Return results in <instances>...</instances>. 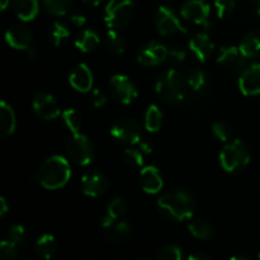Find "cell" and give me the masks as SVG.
I'll return each mask as SVG.
<instances>
[{
    "label": "cell",
    "mask_w": 260,
    "mask_h": 260,
    "mask_svg": "<svg viewBox=\"0 0 260 260\" xmlns=\"http://www.w3.org/2000/svg\"><path fill=\"white\" fill-rule=\"evenodd\" d=\"M157 207L168 217L182 222L194 215L196 201L190 192L185 189H172L157 200Z\"/></svg>",
    "instance_id": "cell-1"
},
{
    "label": "cell",
    "mask_w": 260,
    "mask_h": 260,
    "mask_svg": "<svg viewBox=\"0 0 260 260\" xmlns=\"http://www.w3.org/2000/svg\"><path fill=\"white\" fill-rule=\"evenodd\" d=\"M70 177L71 168L68 160L61 155H53L41 165L37 179L46 189L56 190L65 187Z\"/></svg>",
    "instance_id": "cell-2"
},
{
    "label": "cell",
    "mask_w": 260,
    "mask_h": 260,
    "mask_svg": "<svg viewBox=\"0 0 260 260\" xmlns=\"http://www.w3.org/2000/svg\"><path fill=\"white\" fill-rule=\"evenodd\" d=\"M187 80L178 70H168L159 76L155 84L157 95L168 104H179L187 94Z\"/></svg>",
    "instance_id": "cell-3"
},
{
    "label": "cell",
    "mask_w": 260,
    "mask_h": 260,
    "mask_svg": "<svg viewBox=\"0 0 260 260\" xmlns=\"http://www.w3.org/2000/svg\"><path fill=\"white\" fill-rule=\"evenodd\" d=\"M250 162V151L240 140H234L223 146L220 152V164L225 172L235 173Z\"/></svg>",
    "instance_id": "cell-4"
},
{
    "label": "cell",
    "mask_w": 260,
    "mask_h": 260,
    "mask_svg": "<svg viewBox=\"0 0 260 260\" xmlns=\"http://www.w3.org/2000/svg\"><path fill=\"white\" fill-rule=\"evenodd\" d=\"M66 151L69 157L78 165L90 164L94 160V145L86 135L76 132L69 137L66 142Z\"/></svg>",
    "instance_id": "cell-5"
},
{
    "label": "cell",
    "mask_w": 260,
    "mask_h": 260,
    "mask_svg": "<svg viewBox=\"0 0 260 260\" xmlns=\"http://www.w3.org/2000/svg\"><path fill=\"white\" fill-rule=\"evenodd\" d=\"M134 8V0H109L104 13L106 24L111 29L123 27L131 19Z\"/></svg>",
    "instance_id": "cell-6"
},
{
    "label": "cell",
    "mask_w": 260,
    "mask_h": 260,
    "mask_svg": "<svg viewBox=\"0 0 260 260\" xmlns=\"http://www.w3.org/2000/svg\"><path fill=\"white\" fill-rule=\"evenodd\" d=\"M210 14L211 8L205 0H187L180 8V15L183 19L201 25L206 30L211 29Z\"/></svg>",
    "instance_id": "cell-7"
},
{
    "label": "cell",
    "mask_w": 260,
    "mask_h": 260,
    "mask_svg": "<svg viewBox=\"0 0 260 260\" xmlns=\"http://www.w3.org/2000/svg\"><path fill=\"white\" fill-rule=\"evenodd\" d=\"M155 24H156L157 30L161 36H173L177 35V33L187 35L188 33V29L182 24L174 10L170 9L167 5H161L156 10Z\"/></svg>",
    "instance_id": "cell-8"
},
{
    "label": "cell",
    "mask_w": 260,
    "mask_h": 260,
    "mask_svg": "<svg viewBox=\"0 0 260 260\" xmlns=\"http://www.w3.org/2000/svg\"><path fill=\"white\" fill-rule=\"evenodd\" d=\"M111 135L116 141L127 145H136L141 141V128L134 119L122 118L112 126Z\"/></svg>",
    "instance_id": "cell-9"
},
{
    "label": "cell",
    "mask_w": 260,
    "mask_h": 260,
    "mask_svg": "<svg viewBox=\"0 0 260 260\" xmlns=\"http://www.w3.org/2000/svg\"><path fill=\"white\" fill-rule=\"evenodd\" d=\"M109 84L113 96L122 104H131L139 95L135 83L126 75H113Z\"/></svg>",
    "instance_id": "cell-10"
},
{
    "label": "cell",
    "mask_w": 260,
    "mask_h": 260,
    "mask_svg": "<svg viewBox=\"0 0 260 260\" xmlns=\"http://www.w3.org/2000/svg\"><path fill=\"white\" fill-rule=\"evenodd\" d=\"M32 108L36 116L42 119H46V121L56 119L61 114V109L57 101L53 98V95L48 93L36 94L33 96Z\"/></svg>",
    "instance_id": "cell-11"
},
{
    "label": "cell",
    "mask_w": 260,
    "mask_h": 260,
    "mask_svg": "<svg viewBox=\"0 0 260 260\" xmlns=\"http://www.w3.org/2000/svg\"><path fill=\"white\" fill-rule=\"evenodd\" d=\"M168 51L169 50L162 43L152 41L140 50L139 55H137V61H139L140 65L146 66V68L156 66L167 60Z\"/></svg>",
    "instance_id": "cell-12"
},
{
    "label": "cell",
    "mask_w": 260,
    "mask_h": 260,
    "mask_svg": "<svg viewBox=\"0 0 260 260\" xmlns=\"http://www.w3.org/2000/svg\"><path fill=\"white\" fill-rule=\"evenodd\" d=\"M5 41L14 50H25L32 47V32L25 25L14 24L5 32Z\"/></svg>",
    "instance_id": "cell-13"
},
{
    "label": "cell",
    "mask_w": 260,
    "mask_h": 260,
    "mask_svg": "<svg viewBox=\"0 0 260 260\" xmlns=\"http://www.w3.org/2000/svg\"><path fill=\"white\" fill-rule=\"evenodd\" d=\"M239 88L244 95L260 94V63L249 66L239 78Z\"/></svg>",
    "instance_id": "cell-14"
},
{
    "label": "cell",
    "mask_w": 260,
    "mask_h": 260,
    "mask_svg": "<svg viewBox=\"0 0 260 260\" xmlns=\"http://www.w3.org/2000/svg\"><path fill=\"white\" fill-rule=\"evenodd\" d=\"M107 188H108V179L102 173H89L81 178V189L84 194L88 197H101L106 193Z\"/></svg>",
    "instance_id": "cell-15"
},
{
    "label": "cell",
    "mask_w": 260,
    "mask_h": 260,
    "mask_svg": "<svg viewBox=\"0 0 260 260\" xmlns=\"http://www.w3.org/2000/svg\"><path fill=\"white\" fill-rule=\"evenodd\" d=\"M246 60L248 58L241 52L240 47H236V46H225V47H221L220 53L217 56V63L234 71L241 70L245 66Z\"/></svg>",
    "instance_id": "cell-16"
},
{
    "label": "cell",
    "mask_w": 260,
    "mask_h": 260,
    "mask_svg": "<svg viewBox=\"0 0 260 260\" xmlns=\"http://www.w3.org/2000/svg\"><path fill=\"white\" fill-rule=\"evenodd\" d=\"M69 81L75 90L80 91V93H86L93 88V73L86 63H79L71 71Z\"/></svg>",
    "instance_id": "cell-17"
},
{
    "label": "cell",
    "mask_w": 260,
    "mask_h": 260,
    "mask_svg": "<svg viewBox=\"0 0 260 260\" xmlns=\"http://www.w3.org/2000/svg\"><path fill=\"white\" fill-rule=\"evenodd\" d=\"M189 50L201 62H206L212 56L215 43L207 33H197L189 41Z\"/></svg>",
    "instance_id": "cell-18"
},
{
    "label": "cell",
    "mask_w": 260,
    "mask_h": 260,
    "mask_svg": "<svg viewBox=\"0 0 260 260\" xmlns=\"http://www.w3.org/2000/svg\"><path fill=\"white\" fill-rule=\"evenodd\" d=\"M140 184L144 192L149 194L159 193L164 187V180H162L160 170L156 167H145L140 173Z\"/></svg>",
    "instance_id": "cell-19"
},
{
    "label": "cell",
    "mask_w": 260,
    "mask_h": 260,
    "mask_svg": "<svg viewBox=\"0 0 260 260\" xmlns=\"http://www.w3.org/2000/svg\"><path fill=\"white\" fill-rule=\"evenodd\" d=\"M13 8L20 20L29 22L37 17L40 4L38 0H13Z\"/></svg>",
    "instance_id": "cell-20"
},
{
    "label": "cell",
    "mask_w": 260,
    "mask_h": 260,
    "mask_svg": "<svg viewBox=\"0 0 260 260\" xmlns=\"http://www.w3.org/2000/svg\"><path fill=\"white\" fill-rule=\"evenodd\" d=\"M17 119L12 106L5 101L0 102V132L2 136H9L15 131Z\"/></svg>",
    "instance_id": "cell-21"
},
{
    "label": "cell",
    "mask_w": 260,
    "mask_h": 260,
    "mask_svg": "<svg viewBox=\"0 0 260 260\" xmlns=\"http://www.w3.org/2000/svg\"><path fill=\"white\" fill-rule=\"evenodd\" d=\"M239 47L248 60L260 57V32L254 30V32L248 33L243 38Z\"/></svg>",
    "instance_id": "cell-22"
},
{
    "label": "cell",
    "mask_w": 260,
    "mask_h": 260,
    "mask_svg": "<svg viewBox=\"0 0 260 260\" xmlns=\"http://www.w3.org/2000/svg\"><path fill=\"white\" fill-rule=\"evenodd\" d=\"M101 43L99 35L93 29H84L75 40V46L81 52L89 53L95 50Z\"/></svg>",
    "instance_id": "cell-23"
},
{
    "label": "cell",
    "mask_w": 260,
    "mask_h": 260,
    "mask_svg": "<svg viewBox=\"0 0 260 260\" xmlns=\"http://www.w3.org/2000/svg\"><path fill=\"white\" fill-rule=\"evenodd\" d=\"M56 250V239L52 234H43L36 243V253L42 259H51Z\"/></svg>",
    "instance_id": "cell-24"
},
{
    "label": "cell",
    "mask_w": 260,
    "mask_h": 260,
    "mask_svg": "<svg viewBox=\"0 0 260 260\" xmlns=\"http://www.w3.org/2000/svg\"><path fill=\"white\" fill-rule=\"evenodd\" d=\"M162 124V112L160 111V108L155 104H151L149 108L146 109V113H145V128L149 132H155L159 131L161 128Z\"/></svg>",
    "instance_id": "cell-25"
},
{
    "label": "cell",
    "mask_w": 260,
    "mask_h": 260,
    "mask_svg": "<svg viewBox=\"0 0 260 260\" xmlns=\"http://www.w3.org/2000/svg\"><path fill=\"white\" fill-rule=\"evenodd\" d=\"M188 229H189L190 235L200 239V240H210L215 235V231H213V228L211 226V223L205 220L192 221L189 223V226H188Z\"/></svg>",
    "instance_id": "cell-26"
},
{
    "label": "cell",
    "mask_w": 260,
    "mask_h": 260,
    "mask_svg": "<svg viewBox=\"0 0 260 260\" xmlns=\"http://www.w3.org/2000/svg\"><path fill=\"white\" fill-rule=\"evenodd\" d=\"M132 229L127 222L122 221V222H116L113 226L106 230V235L108 240L113 241V243H118V241L126 240L131 236Z\"/></svg>",
    "instance_id": "cell-27"
},
{
    "label": "cell",
    "mask_w": 260,
    "mask_h": 260,
    "mask_svg": "<svg viewBox=\"0 0 260 260\" xmlns=\"http://www.w3.org/2000/svg\"><path fill=\"white\" fill-rule=\"evenodd\" d=\"M188 86L196 93H203V90L207 86V75L201 69H193L187 75Z\"/></svg>",
    "instance_id": "cell-28"
},
{
    "label": "cell",
    "mask_w": 260,
    "mask_h": 260,
    "mask_svg": "<svg viewBox=\"0 0 260 260\" xmlns=\"http://www.w3.org/2000/svg\"><path fill=\"white\" fill-rule=\"evenodd\" d=\"M73 0H43V7L47 13L55 17H63L69 13Z\"/></svg>",
    "instance_id": "cell-29"
},
{
    "label": "cell",
    "mask_w": 260,
    "mask_h": 260,
    "mask_svg": "<svg viewBox=\"0 0 260 260\" xmlns=\"http://www.w3.org/2000/svg\"><path fill=\"white\" fill-rule=\"evenodd\" d=\"M106 46L112 53L121 55V53H123L124 50H126V41H124V38L122 37L117 30L111 29L107 33Z\"/></svg>",
    "instance_id": "cell-30"
},
{
    "label": "cell",
    "mask_w": 260,
    "mask_h": 260,
    "mask_svg": "<svg viewBox=\"0 0 260 260\" xmlns=\"http://www.w3.org/2000/svg\"><path fill=\"white\" fill-rule=\"evenodd\" d=\"M50 37L52 40L53 45L56 47H58V46H61L63 42H66L69 40V37H70V30L62 23L55 22L52 24V27H51Z\"/></svg>",
    "instance_id": "cell-31"
},
{
    "label": "cell",
    "mask_w": 260,
    "mask_h": 260,
    "mask_svg": "<svg viewBox=\"0 0 260 260\" xmlns=\"http://www.w3.org/2000/svg\"><path fill=\"white\" fill-rule=\"evenodd\" d=\"M62 119L65 122L66 127L70 129L73 134L80 131L81 128V116L79 114V112L76 109L69 108L66 111L62 112Z\"/></svg>",
    "instance_id": "cell-32"
},
{
    "label": "cell",
    "mask_w": 260,
    "mask_h": 260,
    "mask_svg": "<svg viewBox=\"0 0 260 260\" xmlns=\"http://www.w3.org/2000/svg\"><path fill=\"white\" fill-rule=\"evenodd\" d=\"M127 211V202L124 201V198L122 197H116L114 200H112L109 202L108 207H107V213L111 215L113 218H119L126 213Z\"/></svg>",
    "instance_id": "cell-33"
},
{
    "label": "cell",
    "mask_w": 260,
    "mask_h": 260,
    "mask_svg": "<svg viewBox=\"0 0 260 260\" xmlns=\"http://www.w3.org/2000/svg\"><path fill=\"white\" fill-rule=\"evenodd\" d=\"M124 161L132 168L144 167V152L137 149H126L123 152Z\"/></svg>",
    "instance_id": "cell-34"
},
{
    "label": "cell",
    "mask_w": 260,
    "mask_h": 260,
    "mask_svg": "<svg viewBox=\"0 0 260 260\" xmlns=\"http://www.w3.org/2000/svg\"><path fill=\"white\" fill-rule=\"evenodd\" d=\"M157 258L160 260H182L184 258V253L177 245H168L160 250Z\"/></svg>",
    "instance_id": "cell-35"
},
{
    "label": "cell",
    "mask_w": 260,
    "mask_h": 260,
    "mask_svg": "<svg viewBox=\"0 0 260 260\" xmlns=\"http://www.w3.org/2000/svg\"><path fill=\"white\" fill-rule=\"evenodd\" d=\"M17 246H18L17 244L10 241L9 239L3 240L2 244H0V256H2L3 259H8V260L15 259L18 256Z\"/></svg>",
    "instance_id": "cell-36"
},
{
    "label": "cell",
    "mask_w": 260,
    "mask_h": 260,
    "mask_svg": "<svg viewBox=\"0 0 260 260\" xmlns=\"http://www.w3.org/2000/svg\"><path fill=\"white\" fill-rule=\"evenodd\" d=\"M215 9L218 18H225L235 9V0H215Z\"/></svg>",
    "instance_id": "cell-37"
},
{
    "label": "cell",
    "mask_w": 260,
    "mask_h": 260,
    "mask_svg": "<svg viewBox=\"0 0 260 260\" xmlns=\"http://www.w3.org/2000/svg\"><path fill=\"white\" fill-rule=\"evenodd\" d=\"M212 132L220 141H229L231 137V127L226 122H215L212 126Z\"/></svg>",
    "instance_id": "cell-38"
},
{
    "label": "cell",
    "mask_w": 260,
    "mask_h": 260,
    "mask_svg": "<svg viewBox=\"0 0 260 260\" xmlns=\"http://www.w3.org/2000/svg\"><path fill=\"white\" fill-rule=\"evenodd\" d=\"M8 239L17 244L18 246L23 245L25 241V229L23 225H14L8 231Z\"/></svg>",
    "instance_id": "cell-39"
},
{
    "label": "cell",
    "mask_w": 260,
    "mask_h": 260,
    "mask_svg": "<svg viewBox=\"0 0 260 260\" xmlns=\"http://www.w3.org/2000/svg\"><path fill=\"white\" fill-rule=\"evenodd\" d=\"M91 103L95 108H102L107 104V95L101 89H94L91 93Z\"/></svg>",
    "instance_id": "cell-40"
},
{
    "label": "cell",
    "mask_w": 260,
    "mask_h": 260,
    "mask_svg": "<svg viewBox=\"0 0 260 260\" xmlns=\"http://www.w3.org/2000/svg\"><path fill=\"white\" fill-rule=\"evenodd\" d=\"M187 55H185V51L182 48H173V50L168 51V58L167 60L173 61L175 63H182L185 60Z\"/></svg>",
    "instance_id": "cell-41"
},
{
    "label": "cell",
    "mask_w": 260,
    "mask_h": 260,
    "mask_svg": "<svg viewBox=\"0 0 260 260\" xmlns=\"http://www.w3.org/2000/svg\"><path fill=\"white\" fill-rule=\"evenodd\" d=\"M70 22L73 23L75 27H84L86 23V17L84 14L74 13V14L70 15Z\"/></svg>",
    "instance_id": "cell-42"
},
{
    "label": "cell",
    "mask_w": 260,
    "mask_h": 260,
    "mask_svg": "<svg viewBox=\"0 0 260 260\" xmlns=\"http://www.w3.org/2000/svg\"><path fill=\"white\" fill-rule=\"evenodd\" d=\"M114 223H116V218H113L111 215H108V213H107L104 217H102L101 220V225L104 230H107V229H109L111 226H113Z\"/></svg>",
    "instance_id": "cell-43"
},
{
    "label": "cell",
    "mask_w": 260,
    "mask_h": 260,
    "mask_svg": "<svg viewBox=\"0 0 260 260\" xmlns=\"http://www.w3.org/2000/svg\"><path fill=\"white\" fill-rule=\"evenodd\" d=\"M140 150H141L144 154H151L152 152V146L149 141H140Z\"/></svg>",
    "instance_id": "cell-44"
},
{
    "label": "cell",
    "mask_w": 260,
    "mask_h": 260,
    "mask_svg": "<svg viewBox=\"0 0 260 260\" xmlns=\"http://www.w3.org/2000/svg\"><path fill=\"white\" fill-rule=\"evenodd\" d=\"M8 211H9V205H8L7 200H5L4 197L0 198V216H5L8 213Z\"/></svg>",
    "instance_id": "cell-45"
},
{
    "label": "cell",
    "mask_w": 260,
    "mask_h": 260,
    "mask_svg": "<svg viewBox=\"0 0 260 260\" xmlns=\"http://www.w3.org/2000/svg\"><path fill=\"white\" fill-rule=\"evenodd\" d=\"M211 256L207 255V254H202V253H194L190 254L188 256V260H210Z\"/></svg>",
    "instance_id": "cell-46"
},
{
    "label": "cell",
    "mask_w": 260,
    "mask_h": 260,
    "mask_svg": "<svg viewBox=\"0 0 260 260\" xmlns=\"http://www.w3.org/2000/svg\"><path fill=\"white\" fill-rule=\"evenodd\" d=\"M9 3L10 0H0V10L4 12V10L8 8V5H9Z\"/></svg>",
    "instance_id": "cell-47"
},
{
    "label": "cell",
    "mask_w": 260,
    "mask_h": 260,
    "mask_svg": "<svg viewBox=\"0 0 260 260\" xmlns=\"http://www.w3.org/2000/svg\"><path fill=\"white\" fill-rule=\"evenodd\" d=\"M84 2H85L86 4H89V5H93V7H98V5L101 4L103 0H84Z\"/></svg>",
    "instance_id": "cell-48"
},
{
    "label": "cell",
    "mask_w": 260,
    "mask_h": 260,
    "mask_svg": "<svg viewBox=\"0 0 260 260\" xmlns=\"http://www.w3.org/2000/svg\"><path fill=\"white\" fill-rule=\"evenodd\" d=\"M236 259H241V260H248L249 258H246V256H233V260H236Z\"/></svg>",
    "instance_id": "cell-49"
},
{
    "label": "cell",
    "mask_w": 260,
    "mask_h": 260,
    "mask_svg": "<svg viewBox=\"0 0 260 260\" xmlns=\"http://www.w3.org/2000/svg\"><path fill=\"white\" fill-rule=\"evenodd\" d=\"M258 14H259V17H260V5H259V9H258Z\"/></svg>",
    "instance_id": "cell-50"
},
{
    "label": "cell",
    "mask_w": 260,
    "mask_h": 260,
    "mask_svg": "<svg viewBox=\"0 0 260 260\" xmlns=\"http://www.w3.org/2000/svg\"><path fill=\"white\" fill-rule=\"evenodd\" d=\"M259 259H260V253H259Z\"/></svg>",
    "instance_id": "cell-51"
}]
</instances>
